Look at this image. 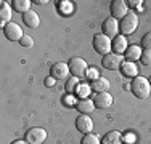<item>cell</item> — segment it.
I'll return each instance as SVG.
<instances>
[{
	"label": "cell",
	"instance_id": "cell-1",
	"mask_svg": "<svg viewBox=\"0 0 151 144\" xmlns=\"http://www.w3.org/2000/svg\"><path fill=\"white\" fill-rule=\"evenodd\" d=\"M130 90H132L135 98H138V99L148 98L150 93H151L150 80L145 77H142V75H137V77H134V80H132V83H130Z\"/></svg>",
	"mask_w": 151,
	"mask_h": 144
},
{
	"label": "cell",
	"instance_id": "cell-2",
	"mask_svg": "<svg viewBox=\"0 0 151 144\" xmlns=\"http://www.w3.org/2000/svg\"><path fill=\"white\" fill-rule=\"evenodd\" d=\"M137 27H138V14L135 11H129L119 23V31L122 32V35L134 34Z\"/></svg>",
	"mask_w": 151,
	"mask_h": 144
},
{
	"label": "cell",
	"instance_id": "cell-3",
	"mask_svg": "<svg viewBox=\"0 0 151 144\" xmlns=\"http://www.w3.org/2000/svg\"><path fill=\"white\" fill-rule=\"evenodd\" d=\"M68 66H69V72L76 78L85 77V75L88 74V66H87V63H85V59H82V58H79V56L71 58Z\"/></svg>",
	"mask_w": 151,
	"mask_h": 144
},
{
	"label": "cell",
	"instance_id": "cell-4",
	"mask_svg": "<svg viewBox=\"0 0 151 144\" xmlns=\"http://www.w3.org/2000/svg\"><path fill=\"white\" fill-rule=\"evenodd\" d=\"M111 45H113L111 38L105 34H96L95 37H93V48H95V51L100 53V55H109Z\"/></svg>",
	"mask_w": 151,
	"mask_h": 144
},
{
	"label": "cell",
	"instance_id": "cell-5",
	"mask_svg": "<svg viewBox=\"0 0 151 144\" xmlns=\"http://www.w3.org/2000/svg\"><path fill=\"white\" fill-rule=\"evenodd\" d=\"M45 139H47V131L44 128H39V127L27 130L26 135H24V141L27 144H44Z\"/></svg>",
	"mask_w": 151,
	"mask_h": 144
},
{
	"label": "cell",
	"instance_id": "cell-6",
	"mask_svg": "<svg viewBox=\"0 0 151 144\" xmlns=\"http://www.w3.org/2000/svg\"><path fill=\"white\" fill-rule=\"evenodd\" d=\"M3 34H5V37L8 38V40L12 42H19L21 38L24 37L23 34V29L18 26L16 23H8L5 27H3Z\"/></svg>",
	"mask_w": 151,
	"mask_h": 144
},
{
	"label": "cell",
	"instance_id": "cell-7",
	"mask_svg": "<svg viewBox=\"0 0 151 144\" xmlns=\"http://www.w3.org/2000/svg\"><path fill=\"white\" fill-rule=\"evenodd\" d=\"M50 75H52L55 80H66L68 75H69V66L66 63H55L50 67Z\"/></svg>",
	"mask_w": 151,
	"mask_h": 144
},
{
	"label": "cell",
	"instance_id": "cell-8",
	"mask_svg": "<svg viewBox=\"0 0 151 144\" xmlns=\"http://www.w3.org/2000/svg\"><path fill=\"white\" fill-rule=\"evenodd\" d=\"M101 66L108 71H116V69H121L122 66V58L116 53H109V55H105L101 59Z\"/></svg>",
	"mask_w": 151,
	"mask_h": 144
},
{
	"label": "cell",
	"instance_id": "cell-9",
	"mask_svg": "<svg viewBox=\"0 0 151 144\" xmlns=\"http://www.w3.org/2000/svg\"><path fill=\"white\" fill-rule=\"evenodd\" d=\"M109 10H111V16H113L114 19H122V18L129 13V5L124 0H114V2L111 3Z\"/></svg>",
	"mask_w": 151,
	"mask_h": 144
},
{
	"label": "cell",
	"instance_id": "cell-10",
	"mask_svg": "<svg viewBox=\"0 0 151 144\" xmlns=\"http://www.w3.org/2000/svg\"><path fill=\"white\" fill-rule=\"evenodd\" d=\"M101 31H103V34L108 35V37H116L117 35V32H119V23H117V19H114L113 16L111 18H106L105 21H103V24H101Z\"/></svg>",
	"mask_w": 151,
	"mask_h": 144
},
{
	"label": "cell",
	"instance_id": "cell-11",
	"mask_svg": "<svg viewBox=\"0 0 151 144\" xmlns=\"http://www.w3.org/2000/svg\"><path fill=\"white\" fill-rule=\"evenodd\" d=\"M76 128H77V131L84 133V135L92 133V130H93V122H92V118L88 117L87 114H81L77 118H76Z\"/></svg>",
	"mask_w": 151,
	"mask_h": 144
},
{
	"label": "cell",
	"instance_id": "cell-12",
	"mask_svg": "<svg viewBox=\"0 0 151 144\" xmlns=\"http://www.w3.org/2000/svg\"><path fill=\"white\" fill-rule=\"evenodd\" d=\"M93 104H95V107H101V109L111 107V106H113V96H111L108 91L96 93L95 98H93Z\"/></svg>",
	"mask_w": 151,
	"mask_h": 144
},
{
	"label": "cell",
	"instance_id": "cell-13",
	"mask_svg": "<svg viewBox=\"0 0 151 144\" xmlns=\"http://www.w3.org/2000/svg\"><path fill=\"white\" fill-rule=\"evenodd\" d=\"M127 38H125V35H116V37L113 38V45H111V50H113V53H116V55H122V53H125V50H127Z\"/></svg>",
	"mask_w": 151,
	"mask_h": 144
},
{
	"label": "cell",
	"instance_id": "cell-14",
	"mask_svg": "<svg viewBox=\"0 0 151 144\" xmlns=\"http://www.w3.org/2000/svg\"><path fill=\"white\" fill-rule=\"evenodd\" d=\"M23 21H24V24L31 29H37L40 26V18H39V14L35 11H32V10H29L27 13L23 14Z\"/></svg>",
	"mask_w": 151,
	"mask_h": 144
},
{
	"label": "cell",
	"instance_id": "cell-15",
	"mask_svg": "<svg viewBox=\"0 0 151 144\" xmlns=\"http://www.w3.org/2000/svg\"><path fill=\"white\" fill-rule=\"evenodd\" d=\"M90 88L96 93H105V91L109 90V80H108L106 77H96V78L92 80Z\"/></svg>",
	"mask_w": 151,
	"mask_h": 144
},
{
	"label": "cell",
	"instance_id": "cell-16",
	"mask_svg": "<svg viewBox=\"0 0 151 144\" xmlns=\"http://www.w3.org/2000/svg\"><path fill=\"white\" fill-rule=\"evenodd\" d=\"M76 109L79 110V112L81 114H90L93 109H95V104H93V101H90L88 98H81L77 101V103H76Z\"/></svg>",
	"mask_w": 151,
	"mask_h": 144
},
{
	"label": "cell",
	"instance_id": "cell-17",
	"mask_svg": "<svg viewBox=\"0 0 151 144\" xmlns=\"http://www.w3.org/2000/svg\"><path fill=\"white\" fill-rule=\"evenodd\" d=\"M0 24H2V27H5L8 23H12V8H10V5L6 2H2V6H0Z\"/></svg>",
	"mask_w": 151,
	"mask_h": 144
},
{
	"label": "cell",
	"instance_id": "cell-18",
	"mask_svg": "<svg viewBox=\"0 0 151 144\" xmlns=\"http://www.w3.org/2000/svg\"><path fill=\"white\" fill-rule=\"evenodd\" d=\"M142 51H143V50L140 48L138 45H129L127 50H125V59L130 61V63H134L135 59H140Z\"/></svg>",
	"mask_w": 151,
	"mask_h": 144
},
{
	"label": "cell",
	"instance_id": "cell-19",
	"mask_svg": "<svg viewBox=\"0 0 151 144\" xmlns=\"http://www.w3.org/2000/svg\"><path fill=\"white\" fill-rule=\"evenodd\" d=\"M121 72L124 77H137V72H138V69H137V66L134 63H130V61H125V63H122L121 66Z\"/></svg>",
	"mask_w": 151,
	"mask_h": 144
},
{
	"label": "cell",
	"instance_id": "cell-20",
	"mask_svg": "<svg viewBox=\"0 0 151 144\" xmlns=\"http://www.w3.org/2000/svg\"><path fill=\"white\" fill-rule=\"evenodd\" d=\"M121 133L119 131H108L101 138V144H121Z\"/></svg>",
	"mask_w": 151,
	"mask_h": 144
},
{
	"label": "cell",
	"instance_id": "cell-21",
	"mask_svg": "<svg viewBox=\"0 0 151 144\" xmlns=\"http://www.w3.org/2000/svg\"><path fill=\"white\" fill-rule=\"evenodd\" d=\"M12 6H13V10H16L18 13L24 14V13H27L31 10V2L29 0H13Z\"/></svg>",
	"mask_w": 151,
	"mask_h": 144
},
{
	"label": "cell",
	"instance_id": "cell-22",
	"mask_svg": "<svg viewBox=\"0 0 151 144\" xmlns=\"http://www.w3.org/2000/svg\"><path fill=\"white\" fill-rule=\"evenodd\" d=\"M79 88H81V83H79V80H77L76 77L69 78V80H66L64 90H66L68 95H76V93H79Z\"/></svg>",
	"mask_w": 151,
	"mask_h": 144
},
{
	"label": "cell",
	"instance_id": "cell-23",
	"mask_svg": "<svg viewBox=\"0 0 151 144\" xmlns=\"http://www.w3.org/2000/svg\"><path fill=\"white\" fill-rule=\"evenodd\" d=\"M81 144H101V141H100V138L96 135H93V133H87V135H84Z\"/></svg>",
	"mask_w": 151,
	"mask_h": 144
},
{
	"label": "cell",
	"instance_id": "cell-24",
	"mask_svg": "<svg viewBox=\"0 0 151 144\" xmlns=\"http://www.w3.org/2000/svg\"><path fill=\"white\" fill-rule=\"evenodd\" d=\"M140 63L143 66H151V50H143L142 51V56H140Z\"/></svg>",
	"mask_w": 151,
	"mask_h": 144
},
{
	"label": "cell",
	"instance_id": "cell-25",
	"mask_svg": "<svg viewBox=\"0 0 151 144\" xmlns=\"http://www.w3.org/2000/svg\"><path fill=\"white\" fill-rule=\"evenodd\" d=\"M142 46L145 50H151V31L146 32V34L142 37Z\"/></svg>",
	"mask_w": 151,
	"mask_h": 144
},
{
	"label": "cell",
	"instance_id": "cell-26",
	"mask_svg": "<svg viewBox=\"0 0 151 144\" xmlns=\"http://www.w3.org/2000/svg\"><path fill=\"white\" fill-rule=\"evenodd\" d=\"M19 43H21L23 46H26V48H31V46L34 45V40H32L31 35H26V34H24V37L19 40Z\"/></svg>",
	"mask_w": 151,
	"mask_h": 144
},
{
	"label": "cell",
	"instance_id": "cell-27",
	"mask_svg": "<svg viewBox=\"0 0 151 144\" xmlns=\"http://www.w3.org/2000/svg\"><path fill=\"white\" fill-rule=\"evenodd\" d=\"M142 3H143L142 0H129V2H127V5L130 6V8H137V6H140Z\"/></svg>",
	"mask_w": 151,
	"mask_h": 144
},
{
	"label": "cell",
	"instance_id": "cell-28",
	"mask_svg": "<svg viewBox=\"0 0 151 144\" xmlns=\"http://www.w3.org/2000/svg\"><path fill=\"white\" fill-rule=\"evenodd\" d=\"M45 85H47V86L55 85V78H53V77H47V78H45Z\"/></svg>",
	"mask_w": 151,
	"mask_h": 144
},
{
	"label": "cell",
	"instance_id": "cell-29",
	"mask_svg": "<svg viewBox=\"0 0 151 144\" xmlns=\"http://www.w3.org/2000/svg\"><path fill=\"white\" fill-rule=\"evenodd\" d=\"M12 144H27V143L24 141V139H16V141H13Z\"/></svg>",
	"mask_w": 151,
	"mask_h": 144
},
{
	"label": "cell",
	"instance_id": "cell-30",
	"mask_svg": "<svg viewBox=\"0 0 151 144\" xmlns=\"http://www.w3.org/2000/svg\"><path fill=\"white\" fill-rule=\"evenodd\" d=\"M148 80H150V85H151V78H148Z\"/></svg>",
	"mask_w": 151,
	"mask_h": 144
}]
</instances>
